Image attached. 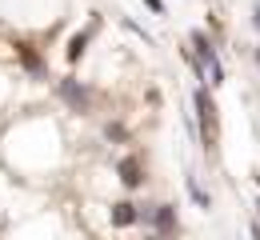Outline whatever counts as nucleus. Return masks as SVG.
<instances>
[{
    "label": "nucleus",
    "instance_id": "7ed1b4c3",
    "mask_svg": "<svg viewBox=\"0 0 260 240\" xmlns=\"http://www.w3.org/2000/svg\"><path fill=\"white\" fill-rule=\"evenodd\" d=\"M16 52H20V64H24V72H28L32 80H44V76H48V64H44V56L36 52L32 44H16Z\"/></svg>",
    "mask_w": 260,
    "mask_h": 240
},
{
    "label": "nucleus",
    "instance_id": "f257e3e1",
    "mask_svg": "<svg viewBox=\"0 0 260 240\" xmlns=\"http://www.w3.org/2000/svg\"><path fill=\"white\" fill-rule=\"evenodd\" d=\"M192 100H196V120H200V132H204V144L212 148L216 136H220V116H216V104L208 96V88L204 84H196L192 88Z\"/></svg>",
    "mask_w": 260,
    "mask_h": 240
},
{
    "label": "nucleus",
    "instance_id": "423d86ee",
    "mask_svg": "<svg viewBox=\"0 0 260 240\" xmlns=\"http://www.w3.org/2000/svg\"><path fill=\"white\" fill-rule=\"evenodd\" d=\"M192 52L204 60V68L220 64V60H216V48H212V40H208V32H200V28H192Z\"/></svg>",
    "mask_w": 260,
    "mask_h": 240
},
{
    "label": "nucleus",
    "instance_id": "20e7f679",
    "mask_svg": "<svg viewBox=\"0 0 260 240\" xmlns=\"http://www.w3.org/2000/svg\"><path fill=\"white\" fill-rule=\"evenodd\" d=\"M116 176H120V184L124 188H140L144 184V164H140V156H128V160H120V168H116Z\"/></svg>",
    "mask_w": 260,
    "mask_h": 240
},
{
    "label": "nucleus",
    "instance_id": "0eeeda50",
    "mask_svg": "<svg viewBox=\"0 0 260 240\" xmlns=\"http://www.w3.org/2000/svg\"><path fill=\"white\" fill-rule=\"evenodd\" d=\"M108 220H112L116 228H128V224H136V220H140V212H136V204H132V200H116V204H112V212H108Z\"/></svg>",
    "mask_w": 260,
    "mask_h": 240
},
{
    "label": "nucleus",
    "instance_id": "6e6552de",
    "mask_svg": "<svg viewBox=\"0 0 260 240\" xmlns=\"http://www.w3.org/2000/svg\"><path fill=\"white\" fill-rule=\"evenodd\" d=\"M152 224H156L160 236H172V232H176V212H172V204H156L152 208Z\"/></svg>",
    "mask_w": 260,
    "mask_h": 240
},
{
    "label": "nucleus",
    "instance_id": "4468645a",
    "mask_svg": "<svg viewBox=\"0 0 260 240\" xmlns=\"http://www.w3.org/2000/svg\"><path fill=\"white\" fill-rule=\"evenodd\" d=\"M256 64H260V48H256Z\"/></svg>",
    "mask_w": 260,
    "mask_h": 240
},
{
    "label": "nucleus",
    "instance_id": "1a4fd4ad",
    "mask_svg": "<svg viewBox=\"0 0 260 240\" xmlns=\"http://www.w3.org/2000/svg\"><path fill=\"white\" fill-rule=\"evenodd\" d=\"M184 188H188V196H192L200 208H212V196H208V192L200 188V180H196V176H188V180H184Z\"/></svg>",
    "mask_w": 260,
    "mask_h": 240
},
{
    "label": "nucleus",
    "instance_id": "9b49d317",
    "mask_svg": "<svg viewBox=\"0 0 260 240\" xmlns=\"http://www.w3.org/2000/svg\"><path fill=\"white\" fill-rule=\"evenodd\" d=\"M144 8H148V12H156V16H164V0H144Z\"/></svg>",
    "mask_w": 260,
    "mask_h": 240
},
{
    "label": "nucleus",
    "instance_id": "9d476101",
    "mask_svg": "<svg viewBox=\"0 0 260 240\" xmlns=\"http://www.w3.org/2000/svg\"><path fill=\"white\" fill-rule=\"evenodd\" d=\"M104 136L116 140V144H124V140H128V132H124V124H104Z\"/></svg>",
    "mask_w": 260,
    "mask_h": 240
},
{
    "label": "nucleus",
    "instance_id": "ddd939ff",
    "mask_svg": "<svg viewBox=\"0 0 260 240\" xmlns=\"http://www.w3.org/2000/svg\"><path fill=\"white\" fill-rule=\"evenodd\" d=\"M144 240H164V236H160V232H156V236H144Z\"/></svg>",
    "mask_w": 260,
    "mask_h": 240
},
{
    "label": "nucleus",
    "instance_id": "2eb2a0df",
    "mask_svg": "<svg viewBox=\"0 0 260 240\" xmlns=\"http://www.w3.org/2000/svg\"><path fill=\"white\" fill-rule=\"evenodd\" d=\"M256 212H260V196H256Z\"/></svg>",
    "mask_w": 260,
    "mask_h": 240
},
{
    "label": "nucleus",
    "instance_id": "f03ea898",
    "mask_svg": "<svg viewBox=\"0 0 260 240\" xmlns=\"http://www.w3.org/2000/svg\"><path fill=\"white\" fill-rule=\"evenodd\" d=\"M56 92H60V100H64L72 112H88V108H92V92H88L76 76H64V80L56 84Z\"/></svg>",
    "mask_w": 260,
    "mask_h": 240
},
{
    "label": "nucleus",
    "instance_id": "f8f14e48",
    "mask_svg": "<svg viewBox=\"0 0 260 240\" xmlns=\"http://www.w3.org/2000/svg\"><path fill=\"white\" fill-rule=\"evenodd\" d=\"M252 24H256V32H260V8H256V12H252Z\"/></svg>",
    "mask_w": 260,
    "mask_h": 240
},
{
    "label": "nucleus",
    "instance_id": "39448f33",
    "mask_svg": "<svg viewBox=\"0 0 260 240\" xmlns=\"http://www.w3.org/2000/svg\"><path fill=\"white\" fill-rule=\"evenodd\" d=\"M96 28H100V16L92 20V24H88V28H80V32L68 40V60H72V64L84 56V48H88V40H92V32H96Z\"/></svg>",
    "mask_w": 260,
    "mask_h": 240
}]
</instances>
